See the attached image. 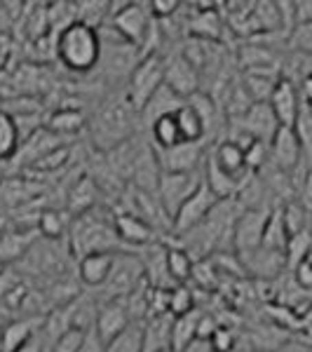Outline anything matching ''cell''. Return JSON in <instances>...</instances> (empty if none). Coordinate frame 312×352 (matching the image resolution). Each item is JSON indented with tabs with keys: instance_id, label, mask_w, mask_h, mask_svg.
<instances>
[{
	"instance_id": "1",
	"label": "cell",
	"mask_w": 312,
	"mask_h": 352,
	"mask_svg": "<svg viewBox=\"0 0 312 352\" xmlns=\"http://www.w3.org/2000/svg\"><path fill=\"white\" fill-rule=\"evenodd\" d=\"M139 113L127 101V96L113 94L96 109L92 120L87 122L89 141L99 153H111L124 141L134 139L139 129Z\"/></svg>"
},
{
	"instance_id": "2",
	"label": "cell",
	"mask_w": 312,
	"mask_h": 352,
	"mask_svg": "<svg viewBox=\"0 0 312 352\" xmlns=\"http://www.w3.org/2000/svg\"><path fill=\"white\" fill-rule=\"evenodd\" d=\"M101 52H104V45H101L99 28L89 24L76 19L54 33L56 61L73 76L94 71L101 61Z\"/></svg>"
},
{
	"instance_id": "3",
	"label": "cell",
	"mask_w": 312,
	"mask_h": 352,
	"mask_svg": "<svg viewBox=\"0 0 312 352\" xmlns=\"http://www.w3.org/2000/svg\"><path fill=\"white\" fill-rule=\"evenodd\" d=\"M109 26L115 28L118 33L129 45L141 50V56L146 52V45H153V33H155V16L151 12L148 3H122L120 10H113L111 3V16L106 21Z\"/></svg>"
},
{
	"instance_id": "4",
	"label": "cell",
	"mask_w": 312,
	"mask_h": 352,
	"mask_svg": "<svg viewBox=\"0 0 312 352\" xmlns=\"http://www.w3.org/2000/svg\"><path fill=\"white\" fill-rule=\"evenodd\" d=\"M71 247L82 258L94 252H118L122 244L113 230V219L92 217V212H87L78 217L71 228Z\"/></svg>"
},
{
	"instance_id": "5",
	"label": "cell",
	"mask_w": 312,
	"mask_h": 352,
	"mask_svg": "<svg viewBox=\"0 0 312 352\" xmlns=\"http://www.w3.org/2000/svg\"><path fill=\"white\" fill-rule=\"evenodd\" d=\"M164 68H167V56L160 50L141 56V61L136 64L124 87V96L134 106L136 113L146 109V104L153 99V94L164 85Z\"/></svg>"
},
{
	"instance_id": "6",
	"label": "cell",
	"mask_w": 312,
	"mask_h": 352,
	"mask_svg": "<svg viewBox=\"0 0 312 352\" xmlns=\"http://www.w3.org/2000/svg\"><path fill=\"white\" fill-rule=\"evenodd\" d=\"M204 181V169L202 172H186V174H169L162 172L160 181H157V200H160L162 209L169 214V219H174V214L183 207V202L200 188Z\"/></svg>"
},
{
	"instance_id": "7",
	"label": "cell",
	"mask_w": 312,
	"mask_h": 352,
	"mask_svg": "<svg viewBox=\"0 0 312 352\" xmlns=\"http://www.w3.org/2000/svg\"><path fill=\"white\" fill-rule=\"evenodd\" d=\"M146 282L144 265L139 256H129V254L118 252L115 268H113L109 282L104 287V300H118L127 298Z\"/></svg>"
},
{
	"instance_id": "8",
	"label": "cell",
	"mask_w": 312,
	"mask_h": 352,
	"mask_svg": "<svg viewBox=\"0 0 312 352\" xmlns=\"http://www.w3.org/2000/svg\"><path fill=\"white\" fill-rule=\"evenodd\" d=\"M221 200L212 192L207 184H200V188H197L188 200L183 202V207L179 209L177 214H174L172 219V235H183V232H188L192 228H197V226H202L204 221L209 219V214L214 212V207H216Z\"/></svg>"
},
{
	"instance_id": "9",
	"label": "cell",
	"mask_w": 312,
	"mask_h": 352,
	"mask_svg": "<svg viewBox=\"0 0 312 352\" xmlns=\"http://www.w3.org/2000/svg\"><path fill=\"white\" fill-rule=\"evenodd\" d=\"M275 207H263V209H245L240 214L232 230V252L235 254H249L254 249H258L263 244V232L268 226L270 212Z\"/></svg>"
},
{
	"instance_id": "10",
	"label": "cell",
	"mask_w": 312,
	"mask_h": 352,
	"mask_svg": "<svg viewBox=\"0 0 312 352\" xmlns=\"http://www.w3.org/2000/svg\"><path fill=\"white\" fill-rule=\"evenodd\" d=\"M207 155L209 153L204 151V144H179L167 151H155L160 172H169V174L202 172Z\"/></svg>"
},
{
	"instance_id": "11",
	"label": "cell",
	"mask_w": 312,
	"mask_h": 352,
	"mask_svg": "<svg viewBox=\"0 0 312 352\" xmlns=\"http://www.w3.org/2000/svg\"><path fill=\"white\" fill-rule=\"evenodd\" d=\"M303 146H300L293 127H280L270 141V164L280 172L293 174L303 167Z\"/></svg>"
},
{
	"instance_id": "12",
	"label": "cell",
	"mask_w": 312,
	"mask_h": 352,
	"mask_svg": "<svg viewBox=\"0 0 312 352\" xmlns=\"http://www.w3.org/2000/svg\"><path fill=\"white\" fill-rule=\"evenodd\" d=\"M164 85L172 89L174 94L181 96L183 101H188L190 96L200 92L202 78L200 73L192 68L188 61L183 59L181 52H174L167 56V68H164Z\"/></svg>"
},
{
	"instance_id": "13",
	"label": "cell",
	"mask_w": 312,
	"mask_h": 352,
	"mask_svg": "<svg viewBox=\"0 0 312 352\" xmlns=\"http://www.w3.org/2000/svg\"><path fill=\"white\" fill-rule=\"evenodd\" d=\"M268 104L272 113H275L280 127H293L298 120L300 109H303V99H300V94H298L296 82L289 80V78H280V80H277Z\"/></svg>"
},
{
	"instance_id": "14",
	"label": "cell",
	"mask_w": 312,
	"mask_h": 352,
	"mask_svg": "<svg viewBox=\"0 0 312 352\" xmlns=\"http://www.w3.org/2000/svg\"><path fill=\"white\" fill-rule=\"evenodd\" d=\"M113 230H115L118 240L124 247H134V249H146L148 244L157 242V232L146 223L144 219L134 217L129 212H118L113 217Z\"/></svg>"
},
{
	"instance_id": "15",
	"label": "cell",
	"mask_w": 312,
	"mask_h": 352,
	"mask_svg": "<svg viewBox=\"0 0 312 352\" xmlns=\"http://www.w3.org/2000/svg\"><path fill=\"white\" fill-rule=\"evenodd\" d=\"M232 124H237V127H240L242 132H247L252 139L265 141V144H270L272 136L280 129V122H277L270 104H254L245 116L232 120Z\"/></svg>"
},
{
	"instance_id": "16",
	"label": "cell",
	"mask_w": 312,
	"mask_h": 352,
	"mask_svg": "<svg viewBox=\"0 0 312 352\" xmlns=\"http://www.w3.org/2000/svg\"><path fill=\"white\" fill-rule=\"evenodd\" d=\"M132 315H129V308H127V300L124 298H118V300H104L99 305V315H96V324L94 329L99 331V336L109 343L122 333L124 329L132 324Z\"/></svg>"
},
{
	"instance_id": "17",
	"label": "cell",
	"mask_w": 312,
	"mask_h": 352,
	"mask_svg": "<svg viewBox=\"0 0 312 352\" xmlns=\"http://www.w3.org/2000/svg\"><path fill=\"white\" fill-rule=\"evenodd\" d=\"M118 252H94L78 261V277L85 287L104 289L113 268H115Z\"/></svg>"
},
{
	"instance_id": "18",
	"label": "cell",
	"mask_w": 312,
	"mask_h": 352,
	"mask_svg": "<svg viewBox=\"0 0 312 352\" xmlns=\"http://www.w3.org/2000/svg\"><path fill=\"white\" fill-rule=\"evenodd\" d=\"M139 258H141V265H144V275H146L148 287L167 289V285H174L172 277H169V270H167V242L157 240V242L148 244L146 249H141Z\"/></svg>"
},
{
	"instance_id": "19",
	"label": "cell",
	"mask_w": 312,
	"mask_h": 352,
	"mask_svg": "<svg viewBox=\"0 0 312 352\" xmlns=\"http://www.w3.org/2000/svg\"><path fill=\"white\" fill-rule=\"evenodd\" d=\"M209 160L216 164L223 174H228L230 179L242 181V184H245L249 176H252V172L247 169L245 151H242L237 144L228 141V139L216 141V144H214V148L209 151Z\"/></svg>"
},
{
	"instance_id": "20",
	"label": "cell",
	"mask_w": 312,
	"mask_h": 352,
	"mask_svg": "<svg viewBox=\"0 0 312 352\" xmlns=\"http://www.w3.org/2000/svg\"><path fill=\"white\" fill-rule=\"evenodd\" d=\"M240 256L242 268L247 272H254L260 280H270V277L280 275L287 268V254L285 252H272V249L258 247L249 254H237Z\"/></svg>"
},
{
	"instance_id": "21",
	"label": "cell",
	"mask_w": 312,
	"mask_h": 352,
	"mask_svg": "<svg viewBox=\"0 0 312 352\" xmlns=\"http://www.w3.org/2000/svg\"><path fill=\"white\" fill-rule=\"evenodd\" d=\"M174 120L179 124V134L183 144H204V141H209L207 124H204L202 116L192 109L188 101L174 113Z\"/></svg>"
},
{
	"instance_id": "22",
	"label": "cell",
	"mask_w": 312,
	"mask_h": 352,
	"mask_svg": "<svg viewBox=\"0 0 312 352\" xmlns=\"http://www.w3.org/2000/svg\"><path fill=\"white\" fill-rule=\"evenodd\" d=\"M96 197H99V184H96V179L87 174L80 176V179L73 184L71 192H68V212L76 214V219L92 212Z\"/></svg>"
},
{
	"instance_id": "23",
	"label": "cell",
	"mask_w": 312,
	"mask_h": 352,
	"mask_svg": "<svg viewBox=\"0 0 312 352\" xmlns=\"http://www.w3.org/2000/svg\"><path fill=\"white\" fill-rule=\"evenodd\" d=\"M183 104H186V101L181 99V96L174 94L172 89L167 87V85H162V87L157 89L155 94H153V99L148 101V104H146V109L139 113V120H141V122H146V124L151 127V124L155 122L157 118L167 116V113L179 111Z\"/></svg>"
},
{
	"instance_id": "24",
	"label": "cell",
	"mask_w": 312,
	"mask_h": 352,
	"mask_svg": "<svg viewBox=\"0 0 312 352\" xmlns=\"http://www.w3.org/2000/svg\"><path fill=\"white\" fill-rule=\"evenodd\" d=\"M45 129H49L56 136L78 134L87 127V118L80 109H56L47 120L43 122Z\"/></svg>"
},
{
	"instance_id": "25",
	"label": "cell",
	"mask_w": 312,
	"mask_h": 352,
	"mask_svg": "<svg viewBox=\"0 0 312 352\" xmlns=\"http://www.w3.org/2000/svg\"><path fill=\"white\" fill-rule=\"evenodd\" d=\"M38 327V320H14L10 322L8 327L0 333V350L3 352H16L21 345H26L28 340L36 336L41 329Z\"/></svg>"
},
{
	"instance_id": "26",
	"label": "cell",
	"mask_w": 312,
	"mask_h": 352,
	"mask_svg": "<svg viewBox=\"0 0 312 352\" xmlns=\"http://www.w3.org/2000/svg\"><path fill=\"white\" fill-rule=\"evenodd\" d=\"M202 310L186 312L181 317H174L172 322V350L183 352L188 345L197 340V322H200Z\"/></svg>"
},
{
	"instance_id": "27",
	"label": "cell",
	"mask_w": 312,
	"mask_h": 352,
	"mask_svg": "<svg viewBox=\"0 0 312 352\" xmlns=\"http://www.w3.org/2000/svg\"><path fill=\"white\" fill-rule=\"evenodd\" d=\"M174 113H167V116L157 118V120L148 127L153 148L155 151H167V148H174V146L183 144V141H181V134H179V124L174 120Z\"/></svg>"
},
{
	"instance_id": "28",
	"label": "cell",
	"mask_w": 312,
	"mask_h": 352,
	"mask_svg": "<svg viewBox=\"0 0 312 352\" xmlns=\"http://www.w3.org/2000/svg\"><path fill=\"white\" fill-rule=\"evenodd\" d=\"M192 265H195V261H192V256L181 244H177L174 240L167 244V270L174 285H186V282H190Z\"/></svg>"
},
{
	"instance_id": "29",
	"label": "cell",
	"mask_w": 312,
	"mask_h": 352,
	"mask_svg": "<svg viewBox=\"0 0 312 352\" xmlns=\"http://www.w3.org/2000/svg\"><path fill=\"white\" fill-rule=\"evenodd\" d=\"M21 144V132H19V124H16L14 116H10L8 111L0 109V162L10 160L19 153Z\"/></svg>"
},
{
	"instance_id": "30",
	"label": "cell",
	"mask_w": 312,
	"mask_h": 352,
	"mask_svg": "<svg viewBox=\"0 0 312 352\" xmlns=\"http://www.w3.org/2000/svg\"><path fill=\"white\" fill-rule=\"evenodd\" d=\"M277 80H280V76H268V73H242L240 78L242 87L254 104H268Z\"/></svg>"
},
{
	"instance_id": "31",
	"label": "cell",
	"mask_w": 312,
	"mask_h": 352,
	"mask_svg": "<svg viewBox=\"0 0 312 352\" xmlns=\"http://www.w3.org/2000/svg\"><path fill=\"white\" fill-rule=\"evenodd\" d=\"M146 350V329L144 322H132L122 333L106 343V352H144Z\"/></svg>"
},
{
	"instance_id": "32",
	"label": "cell",
	"mask_w": 312,
	"mask_h": 352,
	"mask_svg": "<svg viewBox=\"0 0 312 352\" xmlns=\"http://www.w3.org/2000/svg\"><path fill=\"white\" fill-rule=\"evenodd\" d=\"M289 242V232L285 226V217H282V207H275L270 212L268 226H265L263 232V244L260 247L272 249V252H285Z\"/></svg>"
},
{
	"instance_id": "33",
	"label": "cell",
	"mask_w": 312,
	"mask_h": 352,
	"mask_svg": "<svg viewBox=\"0 0 312 352\" xmlns=\"http://www.w3.org/2000/svg\"><path fill=\"white\" fill-rule=\"evenodd\" d=\"M280 207H282V217H285V226H287L289 237L310 230V209L305 207L298 197L296 200H289L285 204H280Z\"/></svg>"
},
{
	"instance_id": "34",
	"label": "cell",
	"mask_w": 312,
	"mask_h": 352,
	"mask_svg": "<svg viewBox=\"0 0 312 352\" xmlns=\"http://www.w3.org/2000/svg\"><path fill=\"white\" fill-rule=\"evenodd\" d=\"M38 230H41V235H45L47 240H61L64 232L68 230L66 212H59V209H43V212L38 214Z\"/></svg>"
},
{
	"instance_id": "35",
	"label": "cell",
	"mask_w": 312,
	"mask_h": 352,
	"mask_svg": "<svg viewBox=\"0 0 312 352\" xmlns=\"http://www.w3.org/2000/svg\"><path fill=\"white\" fill-rule=\"evenodd\" d=\"M312 252V232L305 230V232H298V235H291L287 242V268L293 270L298 263H303L308 258V254Z\"/></svg>"
},
{
	"instance_id": "36",
	"label": "cell",
	"mask_w": 312,
	"mask_h": 352,
	"mask_svg": "<svg viewBox=\"0 0 312 352\" xmlns=\"http://www.w3.org/2000/svg\"><path fill=\"white\" fill-rule=\"evenodd\" d=\"M192 310H197V300H195V292H190V287L177 285L169 289V315L181 317Z\"/></svg>"
},
{
	"instance_id": "37",
	"label": "cell",
	"mask_w": 312,
	"mask_h": 352,
	"mask_svg": "<svg viewBox=\"0 0 312 352\" xmlns=\"http://www.w3.org/2000/svg\"><path fill=\"white\" fill-rule=\"evenodd\" d=\"M287 52H293L300 56H312V21H308V24H298L291 33H289Z\"/></svg>"
},
{
	"instance_id": "38",
	"label": "cell",
	"mask_w": 312,
	"mask_h": 352,
	"mask_svg": "<svg viewBox=\"0 0 312 352\" xmlns=\"http://www.w3.org/2000/svg\"><path fill=\"white\" fill-rule=\"evenodd\" d=\"M190 282L195 287L204 289V292H209V289L216 287L219 285V270H216V265H214V258L195 261V265H192Z\"/></svg>"
},
{
	"instance_id": "39",
	"label": "cell",
	"mask_w": 312,
	"mask_h": 352,
	"mask_svg": "<svg viewBox=\"0 0 312 352\" xmlns=\"http://www.w3.org/2000/svg\"><path fill=\"white\" fill-rule=\"evenodd\" d=\"M245 160H247V169L252 174L265 169L270 162V144H265V141H254L245 151Z\"/></svg>"
},
{
	"instance_id": "40",
	"label": "cell",
	"mask_w": 312,
	"mask_h": 352,
	"mask_svg": "<svg viewBox=\"0 0 312 352\" xmlns=\"http://www.w3.org/2000/svg\"><path fill=\"white\" fill-rule=\"evenodd\" d=\"M237 348V333L230 327L219 324L214 336L209 338V350L212 352H235Z\"/></svg>"
},
{
	"instance_id": "41",
	"label": "cell",
	"mask_w": 312,
	"mask_h": 352,
	"mask_svg": "<svg viewBox=\"0 0 312 352\" xmlns=\"http://www.w3.org/2000/svg\"><path fill=\"white\" fill-rule=\"evenodd\" d=\"M82 340H85L82 329H68L66 333H61V336L54 340L49 352H80Z\"/></svg>"
},
{
	"instance_id": "42",
	"label": "cell",
	"mask_w": 312,
	"mask_h": 352,
	"mask_svg": "<svg viewBox=\"0 0 312 352\" xmlns=\"http://www.w3.org/2000/svg\"><path fill=\"white\" fill-rule=\"evenodd\" d=\"M68 153H71V148H68V146H61V148L38 157V160L33 162V169H38V172H54V169L64 167L68 162Z\"/></svg>"
},
{
	"instance_id": "43",
	"label": "cell",
	"mask_w": 312,
	"mask_h": 352,
	"mask_svg": "<svg viewBox=\"0 0 312 352\" xmlns=\"http://www.w3.org/2000/svg\"><path fill=\"white\" fill-rule=\"evenodd\" d=\"M28 249V240H24L21 235L16 232H8L0 242V258H14V256H21V252Z\"/></svg>"
},
{
	"instance_id": "44",
	"label": "cell",
	"mask_w": 312,
	"mask_h": 352,
	"mask_svg": "<svg viewBox=\"0 0 312 352\" xmlns=\"http://www.w3.org/2000/svg\"><path fill=\"white\" fill-rule=\"evenodd\" d=\"M148 5H151V12L155 16V21L172 19V16L183 8V3H177V0H151Z\"/></svg>"
},
{
	"instance_id": "45",
	"label": "cell",
	"mask_w": 312,
	"mask_h": 352,
	"mask_svg": "<svg viewBox=\"0 0 312 352\" xmlns=\"http://www.w3.org/2000/svg\"><path fill=\"white\" fill-rule=\"evenodd\" d=\"M219 329V322L214 315H209V312H202L200 315V322H197V340H202V343H209V338L214 336V331Z\"/></svg>"
},
{
	"instance_id": "46",
	"label": "cell",
	"mask_w": 312,
	"mask_h": 352,
	"mask_svg": "<svg viewBox=\"0 0 312 352\" xmlns=\"http://www.w3.org/2000/svg\"><path fill=\"white\" fill-rule=\"evenodd\" d=\"M291 272H293V285L298 289H303V292H312V265L308 261L298 263Z\"/></svg>"
},
{
	"instance_id": "47",
	"label": "cell",
	"mask_w": 312,
	"mask_h": 352,
	"mask_svg": "<svg viewBox=\"0 0 312 352\" xmlns=\"http://www.w3.org/2000/svg\"><path fill=\"white\" fill-rule=\"evenodd\" d=\"M80 352H106V340L99 336V331H96L94 327L85 331V340H82Z\"/></svg>"
},
{
	"instance_id": "48",
	"label": "cell",
	"mask_w": 312,
	"mask_h": 352,
	"mask_svg": "<svg viewBox=\"0 0 312 352\" xmlns=\"http://www.w3.org/2000/svg\"><path fill=\"white\" fill-rule=\"evenodd\" d=\"M312 21V0H296V26Z\"/></svg>"
},
{
	"instance_id": "49",
	"label": "cell",
	"mask_w": 312,
	"mask_h": 352,
	"mask_svg": "<svg viewBox=\"0 0 312 352\" xmlns=\"http://www.w3.org/2000/svg\"><path fill=\"white\" fill-rule=\"evenodd\" d=\"M296 87H298V94H300V99H303V104H312V73H305L296 82Z\"/></svg>"
},
{
	"instance_id": "50",
	"label": "cell",
	"mask_w": 312,
	"mask_h": 352,
	"mask_svg": "<svg viewBox=\"0 0 312 352\" xmlns=\"http://www.w3.org/2000/svg\"><path fill=\"white\" fill-rule=\"evenodd\" d=\"M16 352H45V340H43V336H41V331L36 333L31 340H28L26 345H21L19 350Z\"/></svg>"
},
{
	"instance_id": "51",
	"label": "cell",
	"mask_w": 312,
	"mask_h": 352,
	"mask_svg": "<svg viewBox=\"0 0 312 352\" xmlns=\"http://www.w3.org/2000/svg\"><path fill=\"white\" fill-rule=\"evenodd\" d=\"M8 235V232H5V228H3V221H0V242H3V237Z\"/></svg>"
},
{
	"instance_id": "52",
	"label": "cell",
	"mask_w": 312,
	"mask_h": 352,
	"mask_svg": "<svg viewBox=\"0 0 312 352\" xmlns=\"http://www.w3.org/2000/svg\"><path fill=\"white\" fill-rule=\"evenodd\" d=\"M155 352H174L172 348H162V350H155Z\"/></svg>"
},
{
	"instance_id": "53",
	"label": "cell",
	"mask_w": 312,
	"mask_h": 352,
	"mask_svg": "<svg viewBox=\"0 0 312 352\" xmlns=\"http://www.w3.org/2000/svg\"><path fill=\"white\" fill-rule=\"evenodd\" d=\"M310 232H312V212H310Z\"/></svg>"
},
{
	"instance_id": "54",
	"label": "cell",
	"mask_w": 312,
	"mask_h": 352,
	"mask_svg": "<svg viewBox=\"0 0 312 352\" xmlns=\"http://www.w3.org/2000/svg\"><path fill=\"white\" fill-rule=\"evenodd\" d=\"M305 106H308V109H310V113H312V104H305Z\"/></svg>"
}]
</instances>
